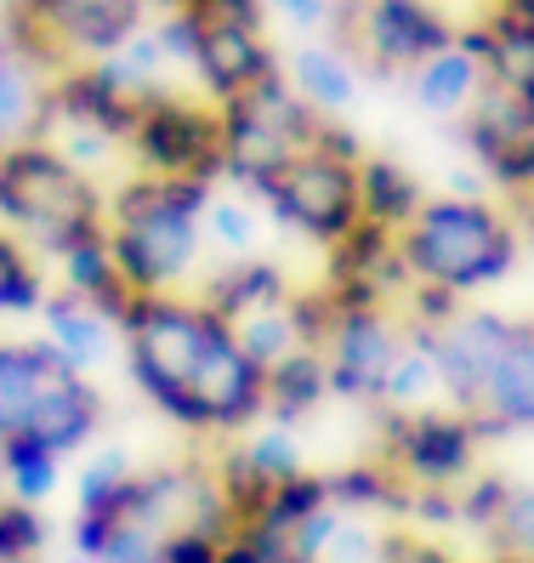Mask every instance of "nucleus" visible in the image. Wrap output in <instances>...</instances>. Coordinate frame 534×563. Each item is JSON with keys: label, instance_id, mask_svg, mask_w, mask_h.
I'll list each match as a JSON object with an SVG mask.
<instances>
[{"label": "nucleus", "instance_id": "1", "mask_svg": "<svg viewBox=\"0 0 534 563\" xmlns=\"http://www.w3.org/2000/svg\"><path fill=\"white\" fill-rule=\"evenodd\" d=\"M131 376L148 399L193 433L251 427L267 410V371L245 358L233 324L182 296H131L120 319Z\"/></svg>", "mask_w": 534, "mask_h": 563}, {"label": "nucleus", "instance_id": "2", "mask_svg": "<svg viewBox=\"0 0 534 563\" xmlns=\"http://www.w3.org/2000/svg\"><path fill=\"white\" fill-rule=\"evenodd\" d=\"M211 211V183L188 177H131L109 206V256L131 296H171L193 268Z\"/></svg>", "mask_w": 534, "mask_h": 563}, {"label": "nucleus", "instance_id": "3", "mask_svg": "<svg viewBox=\"0 0 534 563\" xmlns=\"http://www.w3.org/2000/svg\"><path fill=\"white\" fill-rule=\"evenodd\" d=\"M0 222L41 240V251L52 256H69L109 234L103 194L52 143H23L12 154H0Z\"/></svg>", "mask_w": 534, "mask_h": 563}, {"label": "nucleus", "instance_id": "4", "mask_svg": "<svg viewBox=\"0 0 534 563\" xmlns=\"http://www.w3.org/2000/svg\"><path fill=\"white\" fill-rule=\"evenodd\" d=\"M398 256L432 290H478L494 285L518 256V228L483 200H426L410 228H398Z\"/></svg>", "mask_w": 534, "mask_h": 563}, {"label": "nucleus", "instance_id": "5", "mask_svg": "<svg viewBox=\"0 0 534 563\" xmlns=\"http://www.w3.org/2000/svg\"><path fill=\"white\" fill-rule=\"evenodd\" d=\"M91 382L52 342H0V439H35L69 455L97 427Z\"/></svg>", "mask_w": 534, "mask_h": 563}, {"label": "nucleus", "instance_id": "6", "mask_svg": "<svg viewBox=\"0 0 534 563\" xmlns=\"http://www.w3.org/2000/svg\"><path fill=\"white\" fill-rule=\"evenodd\" d=\"M222 114V172L233 183H251L256 194L274 183L290 159H302L319 143V109H308L279 75H267L262 86L227 97Z\"/></svg>", "mask_w": 534, "mask_h": 563}, {"label": "nucleus", "instance_id": "7", "mask_svg": "<svg viewBox=\"0 0 534 563\" xmlns=\"http://www.w3.org/2000/svg\"><path fill=\"white\" fill-rule=\"evenodd\" d=\"M131 148L143 159V177L211 183L222 172V114L148 86L137 97V120H131Z\"/></svg>", "mask_w": 534, "mask_h": 563}, {"label": "nucleus", "instance_id": "8", "mask_svg": "<svg viewBox=\"0 0 534 563\" xmlns=\"http://www.w3.org/2000/svg\"><path fill=\"white\" fill-rule=\"evenodd\" d=\"M182 12L193 18V69L222 103L262 86L267 75H279L274 46L262 41L267 23L262 0H188Z\"/></svg>", "mask_w": 534, "mask_h": 563}, {"label": "nucleus", "instance_id": "9", "mask_svg": "<svg viewBox=\"0 0 534 563\" xmlns=\"http://www.w3.org/2000/svg\"><path fill=\"white\" fill-rule=\"evenodd\" d=\"M262 200L274 206V217L296 234H308L319 245L347 240L353 228L364 222L358 211V165L330 159L319 148H308L302 159H290L285 172L262 188Z\"/></svg>", "mask_w": 534, "mask_h": 563}, {"label": "nucleus", "instance_id": "10", "mask_svg": "<svg viewBox=\"0 0 534 563\" xmlns=\"http://www.w3.org/2000/svg\"><path fill=\"white\" fill-rule=\"evenodd\" d=\"M478 427L460 410H392L387 416V467L415 489H455L472 473Z\"/></svg>", "mask_w": 534, "mask_h": 563}, {"label": "nucleus", "instance_id": "11", "mask_svg": "<svg viewBox=\"0 0 534 563\" xmlns=\"http://www.w3.org/2000/svg\"><path fill=\"white\" fill-rule=\"evenodd\" d=\"M398 353H404V330H398L381 308H342L330 324L324 364H330V393L347 399H381Z\"/></svg>", "mask_w": 534, "mask_h": 563}, {"label": "nucleus", "instance_id": "12", "mask_svg": "<svg viewBox=\"0 0 534 563\" xmlns=\"http://www.w3.org/2000/svg\"><path fill=\"white\" fill-rule=\"evenodd\" d=\"M358 29L381 69H421V63L455 46L449 18L438 7H426V0H370Z\"/></svg>", "mask_w": 534, "mask_h": 563}, {"label": "nucleus", "instance_id": "13", "mask_svg": "<svg viewBox=\"0 0 534 563\" xmlns=\"http://www.w3.org/2000/svg\"><path fill=\"white\" fill-rule=\"evenodd\" d=\"M404 256H398V234L376 222H358L347 240L330 245V296L336 308H381V296L404 285Z\"/></svg>", "mask_w": 534, "mask_h": 563}, {"label": "nucleus", "instance_id": "14", "mask_svg": "<svg viewBox=\"0 0 534 563\" xmlns=\"http://www.w3.org/2000/svg\"><path fill=\"white\" fill-rule=\"evenodd\" d=\"M472 427H478V439L534 427V324L507 330V342H500L489 376H483V399H478Z\"/></svg>", "mask_w": 534, "mask_h": 563}, {"label": "nucleus", "instance_id": "15", "mask_svg": "<svg viewBox=\"0 0 534 563\" xmlns=\"http://www.w3.org/2000/svg\"><path fill=\"white\" fill-rule=\"evenodd\" d=\"M460 46L483 63V75L494 86L518 91L534 114V18L518 0H494V12L472 29V35H460Z\"/></svg>", "mask_w": 534, "mask_h": 563}, {"label": "nucleus", "instance_id": "16", "mask_svg": "<svg viewBox=\"0 0 534 563\" xmlns=\"http://www.w3.org/2000/svg\"><path fill=\"white\" fill-rule=\"evenodd\" d=\"M52 125V86L41 80V63L0 41V154L23 143H46Z\"/></svg>", "mask_w": 534, "mask_h": 563}, {"label": "nucleus", "instance_id": "17", "mask_svg": "<svg viewBox=\"0 0 534 563\" xmlns=\"http://www.w3.org/2000/svg\"><path fill=\"white\" fill-rule=\"evenodd\" d=\"M534 137V114H529V103L518 91H507V86H483L478 91V103L466 109V148L478 154V165L489 172V165L500 159V154H512L518 143H529Z\"/></svg>", "mask_w": 534, "mask_h": 563}, {"label": "nucleus", "instance_id": "18", "mask_svg": "<svg viewBox=\"0 0 534 563\" xmlns=\"http://www.w3.org/2000/svg\"><path fill=\"white\" fill-rule=\"evenodd\" d=\"M46 342L75 364V371H86V364H103L109 347H114V319L103 308H91L86 296L63 290V296H46Z\"/></svg>", "mask_w": 534, "mask_h": 563}, {"label": "nucleus", "instance_id": "19", "mask_svg": "<svg viewBox=\"0 0 534 563\" xmlns=\"http://www.w3.org/2000/svg\"><path fill=\"white\" fill-rule=\"evenodd\" d=\"M483 86H489L483 63L460 46V35H455L449 52H438L432 63H421V69H415V97H421V109H426V114H438V120L466 114V109L478 103V91H483Z\"/></svg>", "mask_w": 534, "mask_h": 563}, {"label": "nucleus", "instance_id": "20", "mask_svg": "<svg viewBox=\"0 0 534 563\" xmlns=\"http://www.w3.org/2000/svg\"><path fill=\"white\" fill-rule=\"evenodd\" d=\"M52 35L86 52H120L131 35H143V0H69L57 12Z\"/></svg>", "mask_w": 534, "mask_h": 563}, {"label": "nucleus", "instance_id": "21", "mask_svg": "<svg viewBox=\"0 0 534 563\" xmlns=\"http://www.w3.org/2000/svg\"><path fill=\"white\" fill-rule=\"evenodd\" d=\"M290 290H285V274L274 262H240V268H222L205 290V308L227 324H240L245 313H262V308H285Z\"/></svg>", "mask_w": 534, "mask_h": 563}, {"label": "nucleus", "instance_id": "22", "mask_svg": "<svg viewBox=\"0 0 534 563\" xmlns=\"http://www.w3.org/2000/svg\"><path fill=\"white\" fill-rule=\"evenodd\" d=\"M421 188L415 177L404 172V165H392V159H364L358 165V211L364 222H376V228H410L415 211H421Z\"/></svg>", "mask_w": 534, "mask_h": 563}, {"label": "nucleus", "instance_id": "23", "mask_svg": "<svg viewBox=\"0 0 534 563\" xmlns=\"http://www.w3.org/2000/svg\"><path fill=\"white\" fill-rule=\"evenodd\" d=\"M330 393V364L324 353H290L267 371V410L279 416V427L290 433V421H302V410H313L319 399Z\"/></svg>", "mask_w": 534, "mask_h": 563}, {"label": "nucleus", "instance_id": "24", "mask_svg": "<svg viewBox=\"0 0 534 563\" xmlns=\"http://www.w3.org/2000/svg\"><path fill=\"white\" fill-rule=\"evenodd\" d=\"M290 91L308 109H347L358 80H353V63L336 46H302L290 57Z\"/></svg>", "mask_w": 534, "mask_h": 563}, {"label": "nucleus", "instance_id": "25", "mask_svg": "<svg viewBox=\"0 0 534 563\" xmlns=\"http://www.w3.org/2000/svg\"><path fill=\"white\" fill-rule=\"evenodd\" d=\"M324 489H330V507H381V512H404L410 495H415L387 461H364V467L330 473Z\"/></svg>", "mask_w": 534, "mask_h": 563}, {"label": "nucleus", "instance_id": "26", "mask_svg": "<svg viewBox=\"0 0 534 563\" xmlns=\"http://www.w3.org/2000/svg\"><path fill=\"white\" fill-rule=\"evenodd\" d=\"M0 478H7L12 501L41 507L46 495L57 489L63 467H57V455L46 444H35V439H0Z\"/></svg>", "mask_w": 534, "mask_h": 563}, {"label": "nucleus", "instance_id": "27", "mask_svg": "<svg viewBox=\"0 0 534 563\" xmlns=\"http://www.w3.org/2000/svg\"><path fill=\"white\" fill-rule=\"evenodd\" d=\"M233 336H240L245 358L256 364V371H274L279 358L302 353V342H296V319L290 308H262V313H245L240 324H233Z\"/></svg>", "mask_w": 534, "mask_h": 563}, {"label": "nucleus", "instance_id": "28", "mask_svg": "<svg viewBox=\"0 0 534 563\" xmlns=\"http://www.w3.org/2000/svg\"><path fill=\"white\" fill-rule=\"evenodd\" d=\"M432 393H438V371H432V358L404 336V353H398L392 376L381 387V405H392V410H426Z\"/></svg>", "mask_w": 534, "mask_h": 563}, {"label": "nucleus", "instance_id": "29", "mask_svg": "<svg viewBox=\"0 0 534 563\" xmlns=\"http://www.w3.org/2000/svg\"><path fill=\"white\" fill-rule=\"evenodd\" d=\"M131 478H137V473H131V461H125L120 450L91 455V461H86V473H80V512H109L120 495H125Z\"/></svg>", "mask_w": 534, "mask_h": 563}, {"label": "nucleus", "instance_id": "30", "mask_svg": "<svg viewBox=\"0 0 534 563\" xmlns=\"http://www.w3.org/2000/svg\"><path fill=\"white\" fill-rule=\"evenodd\" d=\"M46 547V518L23 501H0V563H35Z\"/></svg>", "mask_w": 534, "mask_h": 563}, {"label": "nucleus", "instance_id": "31", "mask_svg": "<svg viewBox=\"0 0 534 563\" xmlns=\"http://www.w3.org/2000/svg\"><path fill=\"white\" fill-rule=\"evenodd\" d=\"M489 541L500 547V558H529L534 563V489H512L500 507Z\"/></svg>", "mask_w": 534, "mask_h": 563}, {"label": "nucleus", "instance_id": "32", "mask_svg": "<svg viewBox=\"0 0 534 563\" xmlns=\"http://www.w3.org/2000/svg\"><path fill=\"white\" fill-rule=\"evenodd\" d=\"M251 467L267 478V484H290V478H302L308 467H302V450H296V439L285 433V427H274V433H262V439H251Z\"/></svg>", "mask_w": 534, "mask_h": 563}, {"label": "nucleus", "instance_id": "33", "mask_svg": "<svg viewBox=\"0 0 534 563\" xmlns=\"http://www.w3.org/2000/svg\"><path fill=\"white\" fill-rule=\"evenodd\" d=\"M336 529H342V507H319L313 518H302V523L290 529L285 552H290L296 563H324L330 541H336Z\"/></svg>", "mask_w": 534, "mask_h": 563}, {"label": "nucleus", "instance_id": "34", "mask_svg": "<svg viewBox=\"0 0 534 563\" xmlns=\"http://www.w3.org/2000/svg\"><path fill=\"white\" fill-rule=\"evenodd\" d=\"M507 495H512V484H507V478H478L466 495H455L460 523H472V529H494L500 507H507Z\"/></svg>", "mask_w": 534, "mask_h": 563}, {"label": "nucleus", "instance_id": "35", "mask_svg": "<svg viewBox=\"0 0 534 563\" xmlns=\"http://www.w3.org/2000/svg\"><path fill=\"white\" fill-rule=\"evenodd\" d=\"M205 228L227 245V251H245L251 240H256V217L240 206V200H211V211H205Z\"/></svg>", "mask_w": 534, "mask_h": 563}, {"label": "nucleus", "instance_id": "36", "mask_svg": "<svg viewBox=\"0 0 534 563\" xmlns=\"http://www.w3.org/2000/svg\"><path fill=\"white\" fill-rule=\"evenodd\" d=\"M222 541L216 536H199V529H171V536L159 541L154 563H216Z\"/></svg>", "mask_w": 534, "mask_h": 563}, {"label": "nucleus", "instance_id": "37", "mask_svg": "<svg viewBox=\"0 0 534 563\" xmlns=\"http://www.w3.org/2000/svg\"><path fill=\"white\" fill-rule=\"evenodd\" d=\"M324 563H381V541L364 523H347L342 518V529H336V541H330Z\"/></svg>", "mask_w": 534, "mask_h": 563}, {"label": "nucleus", "instance_id": "38", "mask_svg": "<svg viewBox=\"0 0 534 563\" xmlns=\"http://www.w3.org/2000/svg\"><path fill=\"white\" fill-rule=\"evenodd\" d=\"M381 563H455V558L444 547H432V541H415V536H387Z\"/></svg>", "mask_w": 534, "mask_h": 563}, {"label": "nucleus", "instance_id": "39", "mask_svg": "<svg viewBox=\"0 0 534 563\" xmlns=\"http://www.w3.org/2000/svg\"><path fill=\"white\" fill-rule=\"evenodd\" d=\"M154 41H159V52H165V57H188V63H193V18L177 7L171 18L159 23V35H154Z\"/></svg>", "mask_w": 534, "mask_h": 563}, {"label": "nucleus", "instance_id": "40", "mask_svg": "<svg viewBox=\"0 0 534 563\" xmlns=\"http://www.w3.org/2000/svg\"><path fill=\"white\" fill-rule=\"evenodd\" d=\"M262 7H279L290 23H308V29H319V23L330 18V7H324V0H262Z\"/></svg>", "mask_w": 534, "mask_h": 563}, {"label": "nucleus", "instance_id": "41", "mask_svg": "<svg viewBox=\"0 0 534 563\" xmlns=\"http://www.w3.org/2000/svg\"><path fill=\"white\" fill-rule=\"evenodd\" d=\"M12 7H18L23 18H35L41 29H52V23H57V12L69 7V0H12Z\"/></svg>", "mask_w": 534, "mask_h": 563}, {"label": "nucleus", "instance_id": "42", "mask_svg": "<svg viewBox=\"0 0 534 563\" xmlns=\"http://www.w3.org/2000/svg\"><path fill=\"white\" fill-rule=\"evenodd\" d=\"M23 262H29V256L18 251V240H12V234H0V285H7V279L23 268Z\"/></svg>", "mask_w": 534, "mask_h": 563}, {"label": "nucleus", "instance_id": "43", "mask_svg": "<svg viewBox=\"0 0 534 563\" xmlns=\"http://www.w3.org/2000/svg\"><path fill=\"white\" fill-rule=\"evenodd\" d=\"M512 206H518L523 228H529V234H534V188H529V194H512Z\"/></svg>", "mask_w": 534, "mask_h": 563}, {"label": "nucleus", "instance_id": "44", "mask_svg": "<svg viewBox=\"0 0 534 563\" xmlns=\"http://www.w3.org/2000/svg\"><path fill=\"white\" fill-rule=\"evenodd\" d=\"M494 563H529V558H494Z\"/></svg>", "mask_w": 534, "mask_h": 563}, {"label": "nucleus", "instance_id": "45", "mask_svg": "<svg viewBox=\"0 0 534 563\" xmlns=\"http://www.w3.org/2000/svg\"><path fill=\"white\" fill-rule=\"evenodd\" d=\"M69 563H97V558H69Z\"/></svg>", "mask_w": 534, "mask_h": 563}, {"label": "nucleus", "instance_id": "46", "mask_svg": "<svg viewBox=\"0 0 534 563\" xmlns=\"http://www.w3.org/2000/svg\"><path fill=\"white\" fill-rule=\"evenodd\" d=\"M171 7H188V0H171Z\"/></svg>", "mask_w": 534, "mask_h": 563}, {"label": "nucleus", "instance_id": "47", "mask_svg": "<svg viewBox=\"0 0 534 563\" xmlns=\"http://www.w3.org/2000/svg\"><path fill=\"white\" fill-rule=\"evenodd\" d=\"M285 563H296V558H285Z\"/></svg>", "mask_w": 534, "mask_h": 563}]
</instances>
